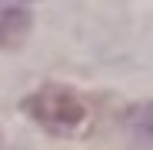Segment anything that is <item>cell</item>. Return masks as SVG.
Here are the masks:
<instances>
[{"mask_svg":"<svg viewBox=\"0 0 153 150\" xmlns=\"http://www.w3.org/2000/svg\"><path fill=\"white\" fill-rule=\"evenodd\" d=\"M20 110L33 123H40L47 134H57V137H76L90 123L87 100L67 84H43L40 90L20 100Z\"/></svg>","mask_w":153,"mask_h":150,"instance_id":"cell-1","label":"cell"},{"mask_svg":"<svg viewBox=\"0 0 153 150\" xmlns=\"http://www.w3.org/2000/svg\"><path fill=\"white\" fill-rule=\"evenodd\" d=\"M30 34V13L0 4V47H20Z\"/></svg>","mask_w":153,"mask_h":150,"instance_id":"cell-2","label":"cell"},{"mask_svg":"<svg viewBox=\"0 0 153 150\" xmlns=\"http://www.w3.org/2000/svg\"><path fill=\"white\" fill-rule=\"evenodd\" d=\"M133 120H137V127H140L146 137H153V100L133 110Z\"/></svg>","mask_w":153,"mask_h":150,"instance_id":"cell-3","label":"cell"}]
</instances>
